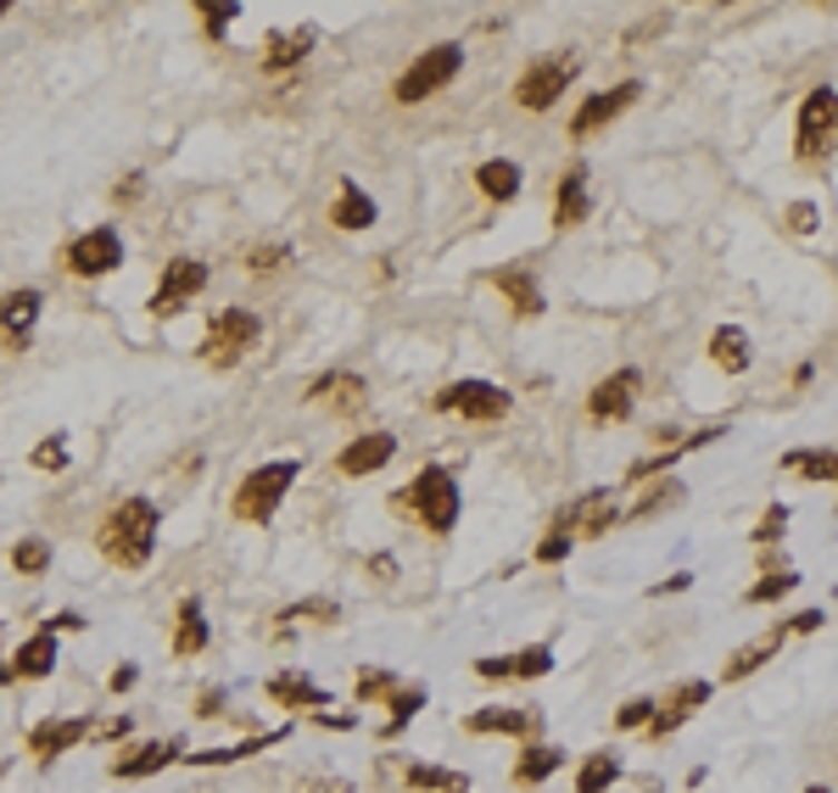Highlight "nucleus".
<instances>
[{
    "mask_svg": "<svg viewBox=\"0 0 838 793\" xmlns=\"http://www.w3.org/2000/svg\"><path fill=\"white\" fill-rule=\"evenodd\" d=\"M101 554L113 559V565H124V570H140L146 559H152V548H157V509L146 503V498H124V503H113L107 509V520H101Z\"/></svg>",
    "mask_w": 838,
    "mask_h": 793,
    "instance_id": "nucleus-1",
    "label": "nucleus"
},
{
    "mask_svg": "<svg viewBox=\"0 0 838 793\" xmlns=\"http://www.w3.org/2000/svg\"><path fill=\"white\" fill-rule=\"evenodd\" d=\"M793 151H799V163H827V157L838 151V90H832V85H816V90L799 101Z\"/></svg>",
    "mask_w": 838,
    "mask_h": 793,
    "instance_id": "nucleus-2",
    "label": "nucleus"
},
{
    "mask_svg": "<svg viewBox=\"0 0 838 793\" xmlns=\"http://www.w3.org/2000/svg\"><path fill=\"white\" fill-rule=\"evenodd\" d=\"M397 509H413L426 531L448 537V531L459 526V487H454V476H448V470H437V464H431V470H419V476H413V487L397 498Z\"/></svg>",
    "mask_w": 838,
    "mask_h": 793,
    "instance_id": "nucleus-3",
    "label": "nucleus"
},
{
    "mask_svg": "<svg viewBox=\"0 0 838 793\" xmlns=\"http://www.w3.org/2000/svg\"><path fill=\"white\" fill-rule=\"evenodd\" d=\"M302 476V464L296 459H274V464H257L246 481H241V492H235V520H246V526H269L274 520V509L285 503V492H291V481Z\"/></svg>",
    "mask_w": 838,
    "mask_h": 793,
    "instance_id": "nucleus-4",
    "label": "nucleus"
},
{
    "mask_svg": "<svg viewBox=\"0 0 838 793\" xmlns=\"http://www.w3.org/2000/svg\"><path fill=\"white\" fill-rule=\"evenodd\" d=\"M431 409L437 414H465V420H504L515 409V396L493 380H454L448 391L431 396Z\"/></svg>",
    "mask_w": 838,
    "mask_h": 793,
    "instance_id": "nucleus-5",
    "label": "nucleus"
},
{
    "mask_svg": "<svg viewBox=\"0 0 838 793\" xmlns=\"http://www.w3.org/2000/svg\"><path fill=\"white\" fill-rule=\"evenodd\" d=\"M257 335H263L257 313H246V307H224V313L207 324V335H202V358H207L213 369H230L235 358H246V346H257Z\"/></svg>",
    "mask_w": 838,
    "mask_h": 793,
    "instance_id": "nucleus-6",
    "label": "nucleus"
},
{
    "mask_svg": "<svg viewBox=\"0 0 838 793\" xmlns=\"http://www.w3.org/2000/svg\"><path fill=\"white\" fill-rule=\"evenodd\" d=\"M459 68H465V51H459V46H431L426 57H419V62L397 79V90H391V96H397L402 107H413V101L437 96L442 85H454V79H459Z\"/></svg>",
    "mask_w": 838,
    "mask_h": 793,
    "instance_id": "nucleus-7",
    "label": "nucleus"
},
{
    "mask_svg": "<svg viewBox=\"0 0 838 793\" xmlns=\"http://www.w3.org/2000/svg\"><path fill=\"white\" fill-rule=\"evenodd\" d=\"M118 263H124V241H118V229H107V224L62 246V268L79 274V280H101V274H113Z\"/></svg>",
    "mask_w": 838,
    "mask_h": 793,
    "instance_id": "nucleus-8",
    "label": "nucleus"
},
{
    "mask_svg": "<svg viewBox=\"0 0 838 793\" xmlns=\"http://www.w3.org/2000/svg\"><path fill=\"white\" fill-rule=\"evenodd\" d=\"M615 520H626V509H621V492L615 487H593V492H582L554 526L559 531H571V537H604Z\"/></svg>",
    "mask_w": 838,
    "mask_h": 793,
    "instance_id": "nucleus-9",
    "label": "nucleus"
},
{
    "mask_svg": "<svg viewBox=\"0 0 838 793\" xmlns=\"http://www.w3.org/2000/svg\"><path fill=\"white\" fill-rule=\"evenodd\" d=\"M571 62H559V57H548V62H537V68H526V79L515 85V101L526 107V112H548L565 90H571Z\"/></svg>",
    "mask_w": 838,
    "mask_h": 793,
    "instance_id": "nucleus-10",
    "label": "nucleus"
},
{
    "mask_svg": "<svg viewBox=\"0 0 838 793\" xmlns=\"http://www.w3.org/2000/svg\"><path fill=\"white\" fill-rule=\"evenodd\" d=\"M207 285V263H196V257H174L168 268H163V280H157V291H152V313L163 319V313H179L196 291Z\"/></svg>",
    "mask_w": 838,
    "mask_h": 793,
    "instance_id": "nucleus-11",
    "label": "nucleus"
},
{
    "mask_svg": "<svg viewBox=\"0 0 838 793\" xmlns=\"http://www.w3.org/2000/svg\"><path fill=\"white\" fill-rule=\"evenodd\" d=\"M710 693H715L710 682H682V687H671V693H665V698L654 704V721H649V737L660 743V737H671L676 726H688V721H693V715H699V709L710 704Z\"/></svg>",
    "mask_w": 838,
    "mask_h": 793,
    "instance_id": "nucleus-12",
    "label": "nucleus"
},
{
    "mask_svg": "<svg viewBox=\"0 0 838 793\" xmlns=\"http://www.w3.org/2000/svg\"><path fill=\"white\" fill-rule=\"evenodd\" d=\"M637 369H615V374H604L598 385H593V396H587V414L598 420V425H615V420H626L632 414V403H637Z\"/></svg>",
    "mask_w": 838,
    "mask_h": 793,
    "instance_id": "nucleus-13",
    "label": "nucleus"
},
{
    "mask_svg": "<svg viewBox=\"0 0 838 793\" xmlns=\"http://www.w3.org/2000/svg\"><path fill=\"white\" fill-rule=\"evenodd\" d=\"M465 732L470 737H532L537 743V732H543V715L537 709H476V715H465Z\"/></svg>",
    "mask_w": 838,
    "mask_h": 793,
    "instance_id": "nucleus-14",
    "label": "nucleus"
},
{
    "mask_svg": "<svg viewBox=\"0 0 838 793\" xmlns=\"http://www.w3.org/2000/svg\"><path fill=\"white\" fill-rule=\"evenodd\" d=\"M637 101V85L626 79V85H615V90H598V96H587L582 107H576V118H571V135L582 140V135H593V129H604V124H615L626 107Z\"/></svg>",
    "mask_w": 838,
    "mask_h": 793,
    "instance_id": "nucleus-15",
    "label": "nucleus"
},
{
    "mask_svg": "<svg viewBox=\"0 0 838 793\" xmlns=\"http://www.w3.org/2000/svg\"><path fill=\"white\" fill-rule=\"evenodd\" d=\"M391 453H397V442H391L386 431H369V437H352V442L335 453V470H341L347 481H358V476H374L380 464H391Z\"/></svg>",
    "mask_w": 838,
    "mask_h": 793,
    "instance_id": "nucleus-16",
    "label": "nucleus"
},
{
    "mask_svg": "<svg viewBox=\"0 0 838 793\" xmlns=\"http://www.w3.org/2000/svg\"><path fill=\"white\" fill-rule=\"evenodd\" d=\"M40 291H12V296H0V335H7L12 346H23L29 335H35V319H40Z\"/></svg>",
    "mask_w": 838,
    "mask_h": 793,
    "instance_id": "nucleus-17",
    "label": "nucleus"
},
{
    "mask_svg": "<svg viewBox=\"0 0 838 793\" xmlns=\"http://www.w3.org/2000/svg\"><path fill=\"white\" fill-rule=\"evenodd\" d=\"M313 51V29H274L263 46V74H291Z\"/></svg>",
    "mask_w": 838,
    "mask_h": 793,
    "instance_id": "nucleus-18",
    "label": "nucleus"
},
{
    "mask_svg": "<svg viewBox=\"0 0 838 793\" xmlns=\"http://www.w3.org/2000/svg\"><path fill=\"white\" fill-rule=\"evenodd\" d=\"M559 765H565V748L537 737V743H526V748H520V760H515V771H509V776H515V787H537V782H548Z\"/></svg>",
    "mask_w": 838,
    "mask_h": 793,
    "instance_id": "nucleus-19",
    "label": "nucleus"
},
{
    "mask_svg": "<svg viewBox=\"0 0 838 793\" xmlns=\"http://www.w3.org/2000/svg\"><path fill=\"white\" fill-rule=\"evenodd\" d=\"M308 403H324V409L352 414V409H363V380H358V374H319L313 391H308Z\"/></svg>",
    "mask_w": 838,
    "mask_h": 793,
    "instance_id": "nucleus-20",
    "label": "nucleus"
},
{
    "mask_svg": "<svg viewBox=\"0 0 838 793\" xmlns=\"http://www.w3.org/2000/svg\"><path fill=\"white\" fill-rule=\"evenodd\" d=\"M749 358H754V346H749V335H743L738 324H721V330L710 335V363H715L721 374H743Z\"/></svg>",
    "mask_w": 838,
    "mask_h": 793,
    "instance_id": "nucleus-21",
    "label": "nucleus"
},
{
    "mask_svg": "<svg viewBox=\"0 0 838 793\" xmlns=\"http://www.w3.org/2000/svg\"><path fill=\"white\" fill-rule=\"evenodd\" d=\"M179 748H185L179 737H174V743H140L135 754H118V760H113V776H152V771L174 765Z\"/></svg>",
    "mask_w": 838,
    "mask_h": 793,
    "instance_id": "nucleus-22",
    "label": "nucleus"
},
{
    "mask_svg": "<svg viewBox=\"0 0 838 793\" xmlns=\"http://www.w3.org/2000/svg\"><path fill=\"white\" fill-rule=\"evenodd\" d=\"M493 285L509 296V307H515V313H526V319H537V313H543V291H537V280H532L520 263H515V268H498V274H493Z\"/></svg>",
    "mask_w": 838,
    "mask_h": 793,
    "instance_id": "nucleus-23",
    "label": "nucleus"
},
{
    "mask_svg": "<svg viewBox=\"0 0 838 793\" xmlns=\"http://www.w3.org/2000/svg\"><path fill=\"white\" fill-rule=\"evenodd\" d=\"M615 782H621V754L615 748H593L576 765V793H610Z\"/></svg>",
    "mask_w": 838,
    "mask_h": 793,
    "instance_id": "nucleus-24",
    "label": "nucleus"
},
{
    "mask_svg": "<svg viewBox=\"0 0 838 793\" xmlns=\"http://www.w3.org/2000/svg\"><path fill=\"white\" fill-rule=\"evenodd\" d=\"M582 218H587V168H576V163H571V174L559 179L554 224H559V229H571V224H582Z\"/></svg>",
    "mask_w": 838,
    "mask_h": 793,
    "instance_id": "nucleus-25",
    "label": "nucleus"
},
{
    "mask_svg": "<svg viewBox=\"0 0 838 793\" xmlns=\"http://www.w3.org/2000/svg\"><path fill=\"white\" fill-rule=\"evenodd\" d=\"M402 776H408V787H419V793H470V776H465V771L426 765V760H413Z\"/></svg>",
    "mask_w": 838,
    "mask_h": 793,
    "instance_id": "nucleus-26",
    "label": "nucleus"
},
{
    "mask_svg": "<svg viewBox=\"0 0 838 793\" xmlns=\"http://www.w3.org/2000/svg\"><path fill=\"white\" fill-rule=\"evenodd\" d=\"M476 185H481L487 202H515V196H520V168H515L509 157H493V163L476 168Z\"/></svg>",
    "mask_w": 838,
    "mask_h": 793,
    "instance_id": "nucleus-27",
    "label": "nucleus"
},
{
    "mask_svg": "<svg viewBox=\"0 0 838 793\" xmlns=\"http://www.w3.org/2000/svg\"><path fill=\"white\" fill-rule=\"evenodd\" d=\"M85 737H90L85 721H46V726L29 732V748H35V754H62V748H79Z\"/></svg>",
    "mask_w": 838,
    "mask_h": 793,
    "instance_id": "nucleus-28",
    "label": "nucleus"
},
{
    "mask_svg": "<svg viewBox=\"0 0 838 793\" xmlns=\"http://www.w3.org/2000/svg\"><path fill=\"white\" fill-rule=\"evenodd\" d=\"M269 698H274L280 709H319V704H330L308 676H269Z\"/></svg>",
    "mask_w": 838,
    "mask_h": 793,
    "instance_id": "nucleus-29",
    "label": "nucleus"
},
{
    "mask_svg": "<svg viewBox=\"0 0 838 793\" xmlns=\"http://www.w3.org/2000/svg\"><path fill=\"white\" fill-rule=\"evenodd\" d=\"M202 648H207V615H202V604H196V598H185V604H179L174 654H179V659H191V654H202Z\"/></svg>",
    "mask_w": 838,
    "mask_h": 793,
    "instance_id": "nucleus-30",
    "label": "nucleus"
},
{
    "mask_svg": "<svg viewBox=\"0 0 838 793\" xmlns=\"http://www.w3.org/2000/svg\"><path fill=\"white\" fill-rule=\"evenodd\" d=\"M51 665H57V637H51V632H40V637H29V643L18 648L12 676H51Z\"/></svg>",
    "mask_w": 838,
    "mask_h": 793,
    "instance_id": "nucleus-31",
    "label": "nucleus"
},
{
    "mask_svg": "<svg viewBox=\"0 0 838 793\" xmlns=\"http://www.w3.org/2000/svg\"><path fill=\"white\" fill-rule=\"evenodd\" d=\"M330 218H335L341 229H369V224H374V202H369L358 185H341V196H335Z\"/></svg>",
    "mask_w": 838,
    "mask_h": 793,
    "instance_id": "nucleus-32",
    "label": "nucleus"
},
{
    "mask_svg": "<svg viewBox=\"0 0 838 793\" xmlns=\"http://www.w3.org/2000/svg\"><path fill=\"white\" fill-rule=\"evenodd\" d=\"M782 470L799 481H838V453H782Z\"/></svg>",
    "mask_w": 838,
    "mask_h": 793,
    "instance_id": "nucleus-33",
    "label": "nucleus"
},
{
    "mask_svg": "<svg viewBox=\"0 0 838 793\" xmlns=\"http://www.w3.org/2000/svg\"><path fill=\"white\" fill-rule=\"evenodd\" d=\"M548 670H554V648H548V643H532V648L509 654V682H537V676H548Z\"/></svg>",
    "mask_w": 838,
    "mask_h": 793,
    "instance_id": "nucleus-34",
    "label": "nucleus"
},
{
    "mask_svg": "<svg viewBox=\"0 0 838 793\" xmlns=\"http://www.w3.org/2000/svg\"><path fill=\"white\" fill-rule=\"evenodd\" d=\"M391 704V715H386V726H380V737H397L413 715H419V704H426V693H419V687H408V693H391L386 698Z\"/></svg>",
    "mask_w": 838,
    "mask_h": 793,
    "instance_id": "nucleus-35",
    "label": "nucleus"
},
{
    "mask_svg": "<svg viewBox=\"0 0 838 793\" xmlns=\"http://www.w3.org/2000/svg\"><path fill=\"white\" fill-rule=\"evenodd\" d=\"M777 643H782V637H766V643H754V648H738V654L727 659V670H721V676H727V682H743L749 670H760V665L771 659V648H777Z\"/></svg>",
    "mask_w": 838,
    "mask_h": 793,
    "instance_id": "nucleus-36",
    "label": "nucleus"
},
{
    "mask_svg": "<svg viewBox=\"0 0 838 793\" xmlns=\"http://www.w3.org/2000/svg\"><path fill=\"white\" fill-rule=\"evenodd\" d=\"M671 503H682V481H665V487H649L643 498H637V509L626 515V520H654L660 509H671Z\"/></svg>",
    "mask_w": 838,
    "mask_h": 793,
    "instance_id": "nucleus-37",
    "label": "nucleus"
},
{
    "mask_svg": "<svg viewBox=\"0 0 838 793\" xmlns=\"http://www.w3.org/2000/svg\"><path fill=\"white\" fill-rule=\"evenodd\" d=\"M793 587H799V570H788V565H782V570H771L766 581H754V587H749V604H777V598H788Z\"/></svg>",
    "mask_w": 838,
    "mask_h": 793,
    "instance_id": "nucleus-38",
    "label": "nucleus"
},
{
    "mask_svg": "<svg viewBox=\"0 0 838 793\" xmlns=\"http://www.w3.org/2000/svg\"><path fill=\"white\" fill-rule=\"evenodd\" d=\"M12 565H18L23 576H40V570L51 565V542H40V537H23V542L12 548Z\"/></svg>",
    "mask_w": 838,
    "mask_h": 793,
    "instance_id": "nucleus-39",
    "label": "nucleus"
},
{
    "mask_svg": "<svg viewBox=\"0 0 838 793\" xmlns=\"http://www.w3.org/2000/svg\"><path fill=\"white\" fill-rule=\"evenodd\" d=\"M285 263H291V246H280V241H274V246H252V252H246V268H252V274H280Z\"/></svg>",
    "mask_w": 838,
    "mask_h": 793,
    "instance_id": "nucleus-40",
    "label": "nucleus"
},
{
    "mask_svg": "<svg viewBox=\"0 0 838 793\" xmlns=\"http://www.w3.org/2000/svg\"><path fill=\"white\" fill-rule=\"evenodd\" d=\"M649 721H654V698H626V704L615 709V732H632V726L649 732Z\"/></svg>",
    "mask_w": 838,
    "mask_h": 793,
    "instance_id": "nucleus-41",
    "label": "nucleus"
},
{
    "mask_svg": "<svg viewBox=\"0 0 838 793\" xmlns=\"http://www.w3.org/2000/svg\"><path fill=\"white\" fill-rule=\"evenodd\" d=\"M571 548H576V537L554 526V531H548V537L537 542V559H543V565H559V559H571Z\"/></svg>",
    "mask_w": 838,
    "mask_h": 793,
    "instance_id": "nucleus-42",
    "label": "nucleus"
},
{
    "mask_svg": "<svg viewBox=\"0 0 838 793\" xmlns=\"http://www.w3.org/2000/svg\"><path fill=\"white\" fill-rule=\"evenodd\" d=\"M782 526H788V509H782V503H771V509H766V520L754 526V542H760V548H771V542L782 537Z\"/></svg>",
    "mask_w": 838,
    "mask_h": 793,
    "instance_id": "nucleus-43",
    "label": "nucleus"
},
{
    "mask_svg": "<svg viewBox=\"0 0 838 793\" xmlns=\"http://www.w3.org/2000/svg\"><path fill=\"white\" fill-rule=\"evenodd\" d=\"M285 620H335V604L330 598H308V604H291Z\"/></svg>",
    "mask_w": 838,
    "mask_h": 793,
    "instance_id": "nucleus-44",
    "label": "nucleus"
},
{
    "mask_svg": "<svg viewBox=\"0 0 838 793\" xmlns=\"http://www.w3.org/2000/svg\"><path fill=\"white\" fill-rule=\"evenodd\" d=\"M816 626H821V609H805V615H788L771 637H805V632H816Z\"/></svg>",
    "mask_w": 838,
    "mask_h": 793,
    "instance_id": "nucleus-45",
    "label": "nucleus"
},
{
    "mask_svg": "<svg viewBox=\"0 0 838 793\" xmlns=\"http://www.w3.org/2000/svg\"><path fill=\"white\" fill-rule=\"evenodd\" d=\"M374 693H397L391 670H363V676H358V698H374Z\"/></svg>",
    "mask_w": 838,
    "mask_h": 793,
    "instance_id": "nucleus-46",
    "label": "nucleus"
},
{
    "mask_svg": "<svg viewBox=\"0 0 838 793\" xmlns=\"http://www.w3.org/2000/svg\"><path fill=\"white\" fill-rule=\"evenodd\" d=\"M62 459H68V442H62V437H51L46 448H35V464H40V470H62Z\"/></svg>",
    "mask_w": 838,
    "mask_h": 793,
    "instance_id": "nucleus-47",
    "label": "nucleus"
},
{
    "mask_svg": "<svg viewBox=\"0 0 838 793\" xmlns=\"http://www.w3.org/2000/svg\"><path fill=\"white\" fill-rule=\"evenodd\" d=\"M476 676H481V682H509V654H493V659H476Z\"/></svg>",
    "mask_w": 838,
    "mask_h": 793,
    "instance_id": "nucleus-48",
    "label": "nucleus"
},
{
    "mask_svg": "<svg viewBox=\"0 0 838 793\" xmlns=\"http://www.w3.org/2000/svg\"><path fill=\"white\" fill-rule=\"evenodd\" d=\"M241 7H202V18H207V35H224V23L235 18Z\"/></svg>",
    "mask_w": 838,
    "mask_h": 793,
    "instance_id": "nucleus-49",
    "label": "nucleus"
},
{
    "mask_svg": "<svg viewBox=\"0 0 838 793\" xmlns=\"http://www.w3.org/2000/svg\"><path fill=\"white\" fill-rule=\"evenodd\" d=\"M788 218H793V229H816V207H810V202H793Z\"/></svg>",
    "mask_w": 838,
    "mask_h": 793,
    "instance_id": "nucleus-50",
    "label": "nucleus"
},
{
    "mask_svg": "<svg viewBox=\"0 0 838 793\" xmlns=\"http://www.w3.org/2000/svg\"><path fill=\"white\" fill-rule=\"evenodd\" d=\"M135 676H140L135 665H118V670H113V693H124V687H135Z\"/></svg>",
    "mask_w": 838,
    "mask_h": 793,
    "instance_id": "nucleus-51",
    "label": "nucleus"
},
{
    "mask_svg": "<svg viewBox=\"0 0 838 793\" xmlns=\"http://www.w3.org/2000/svg\"><path fill=\"white\" fill-rule=\"evenodd\" d=\"M369 570H374V576H397V559H386V554H374V559H369Z\"/></svg>",
    "mask_w": 838,
    "mask_h": 793,
    "instance_id": "nucleus-52",
    "label": "nucleus"
},
{
    "mask_svg": "<svg viewBox=\"0 0 838 793\" xmlns=\"http://www.w3.org/2000/svg\"><path fill=\"white\" fill-rule=\"evenodd\" d=\"M302 793H352V787H347V782H308Z\"/></svg>",
    "mask_w": 838,
    "mask_h": 793,
    "instance_id": "nucleus-53",
    "label": "nucleus"
},
{
    "mask_svg": "<svg viewBox=\"0 0 838 793\" xmlns=\"http://www.w3.org/2000/svg\"><path fill=\"white\" fill-rule=\"evenodd\" d=\"M124 732H129V715H118V721H107V726H101V737H124Z\"/></svg>",
    "mask_w": 838,
    "mask_h": 793,
    "instance_id": "nucleus-54",
    "label": "nucleus"
},
{
    "mask_svg": "<svg viewBox=\"0 0 838 793\" xmlns=\"http://www.w3.org/2000/svg\"><path fill=\"white\" fill-rule=\"evenodd\" d=\"M805 793H832V787H821V782H816V787H805Z\"/></svg>",
    "mask_w": 838,
    "mask_h": 793,
    "instance_id": "nucleus-55",
    "label": "nucleus"
},
{
    "mask_svg": "<svg viewBox=\"0 0 838 793\" xmlns=\"http://www.w3.org/2000/svg\"><path fill=\"white\" fill-rule=\"evenodd\" d=\"M0 18H7V0H0Z\"/></svg>",
    "mask_w": 838,
    "mask_h": 793,
    "instance_id": "nucleus-56",
    "label": "nucleus"
}]
</instances>
